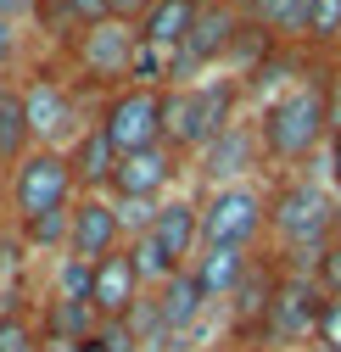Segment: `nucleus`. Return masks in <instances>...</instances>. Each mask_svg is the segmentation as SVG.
Wrapping results in <instances>:
<instances>
[{
	"label": "nucleus",
	"instance_id": "23",
	"mask_svg": "<svg viewBox=\"0 0 341 352\" xmlns=\"http://www.w3.org/2000/svg\"><path fill=\"white\" fill-rule=\"evenodd\" d=\"M90 274H96V263H78V257H56V285H51V296H62V302H90Z\"/></svg>",
	"mask_w": 341,
	"mask_h": 352
},
{
	"label": "nucleus",
	"instance_id": "32",
	"mask_svg": "<svg viewBox=\"0 0 341 352\" xmlns=\"http://www.w3.org/2000/svg\"><path fill=\"white\" fill-rule=\"evenodd\" d=\"M12 51H17V39H12V23H6V17H0V67H6V62H12Z\"/></svg>",
	"mask_w": 341,
	"mask_h": 352
},
{
	"label": "nucleus",
	"instance_id": "2",
	"mask_svg": "<svg viewBox=\"0 0 341 352\" xmlns=\"http://www.w3.org/2000/svg\"><path fill=\"white\" fill-rule=\"evenodd\" d=\"M330 84L319 73L296 78L291 90H280L274 101H263L258 112V140L269 162H308L319 151V140H330Z\"/></svg>",
	"mask_w": 341,
	"mask_h": 352
},
{
	"label": "nucleus",
	"instance_id": "11",
	"mask_svg": "<svg viewBox=\"0 0 341 352\" xmlns=\"http://www.w3.org/2000/svg\"><path fill=\"white\" fill-rule=\"evenodd\" d=\"M151 302H157V319H162L168 341H174L179 352L196 341V330H201V324H207V314H212V302L201 296V285H196V274H190V269H179L168 285H157V291H151Z\"/></svg>",
	"mask_w": 341,
	"mask_h": 352
},
{
	"label": "nucleus",
	"instance_id": "13",
	"mask_svg": "<svg viewBox=\"0 0 341 352\" xmlns=\"http://www.w3.org/2000/svg\"><path fill=\"white\" fill-rule=\"evenodd\" d=\"M174 146H151V151H129L118 157L112 168V190L118 201H140V207H157V196L174 185Z\"/></svg>",
	"mask_w": 341,
	"mask_h": 352
},
{
	"label": "nucleus",
	"instance_id": "5",
	"mask_svg": "<svg viewBox=\"0 0 341 352\" xmlns=\"http://www.w3.org/2000/svg\"><path fill=\"white\" fill-rule=\"evenodd\" d=\"M319 307H324V291H319L314 269H291V263H280L269 324H263V346H308L314 330H319Z\"/></svg>",
	"mask_w": 341,
	"mask_h": 352
},
{
	"label": "nucleus",
	"instance_id": "22",
	"mask_svg": "<svg viewBox=\"0 0 341 352\" xmlns=\"http://www.w3.org/2000/svg\"><path fill=\"white\" fill-rule=\"evenodd\" d=\"M28 140H34V129H28L23 96H6V101H0V162L23 157V146H28Z\"/></svg>",
	"mask_w": 341,
	"mask_h": 352
},
{
	"label": "nucleus",
	"instance_id": "38",
	"mask_svg": "<svg viewBox=\"0 0 341 352\" xmlns=\"http://www.w3.org/2000/svg\"><path fill=\"white\" fill-rule=\"evenodd\" d=\"M0 101H6V90H0Z\"/></svg>",
	"mask_w": 341,
	"mask_h": 352
},
{
	"label": "nucleus",
	"instance_id": "12",
	"mask_svg": "<svg viewBox=\"0 0 341 352\" xmlns=\"http://www.w3.org/2000/svg\"><path fill=\"white\" fill-rule=\"evenodd\" d=\"M135 51H140V28L118 23V17L90 23L78 34V62H84V73H96V78H123L135 67Z\"/></svg>",
	"mask_w": 341,
	"mask_h": 352
},
{
	"label": "nucleus",
	"instance_id": "16",
	"mask_svg": "<svg viewBox=\"0 0 341 352\" xmlns=\"http://www.w3.org/2000/svg\"><path fill=\"white\" fill-rule=\"evenodd\" d=\"M246 269H252V252H235V246H201L196 263H190L201 296L219 307V314H224V302L235 296V285L246 280Z\"/></svg>",
	"mask_w": 341,
	"mask_h": 352
},
{
	"label": "nucleus",
	"instance_id": "27",
	"mask_svg": "<svg viewBox=\"0 0 341 352\" xmlns=\"http://www.w3.org/2000/svg\"><path fill=\"white\" fill-rule=\"evenodd\" d=\"M314 341H319V346H330V352H341V296H324ZM314 341H308V346H314Z\"/></svg>",
	"mask_w": 341,
	"mask_h": 352
},
{
	"label": "nucleus",
	"instance_id": "4",
	"mask_svg": "<svg viewBox=\"0 0 341 352\" xmlns=\"http://www.w3.org/2000/svg\"><path fill=\"white\" fill-rule=\"evenodd\" d=\"M269 230V201L252 185H212L201 201V246H235L252 252Z\"/></svg>",
	"mask_w": 341,
	"mask_h": 352
},
{
	"label": "nucleus",
	"instance_id": "8",
	"mask_svg": "<svg viewBox=\"0 0 341 352\" xmlns=\"http://www.w3.org/2000/svg\"><path fill=\"white\" fill-rule=\"evenodd\" d=\"M235 39H241V12L230 6V0H201V6H196V23H190V39H185L179 56H174V78H190L196 67L230 56Z\"/></svg>",
	"mask_w": 341,
	"mask_h": 352
},
{
	"label": "nucleus",
	"instance_id": "37",
	"mask_svg": "<svg viewBox=\"0 0 341 352\" xmlns=\"http://www.w3.org/2000/svg\"><path fill=\"white\" fill-rule=\"evenodd\" d=\"M34 352H45V341H39V346H34Z\"/></svg>",
	"mask_w": 341,
	"mask_h": 352
},
{
	"label": "nucleus",
	"instance_id": "3",
	"mask_svg": "<svg viewBox=\"0 0 341 352\" xmlns=\"http://www.w3.org/2000/svg\"><path fill=\"white\" fill-rule=\"evenodd\" d=\"M230 123H235V84L230 78L185 84V90L162 96V146H174V151H207Z\"/></svg>",
	"mask_w": 341,
	"mask_h": 352
},
{
	"label": "nucleus",
	"instance_id": "6",
	"mask_svg": "<svg viewBox=\"0 0 341 352\" xmlns=\"http://www.w3.org/2000/svg\"><path fill=\"white\" fill-rule=\"evenodd\" d=\"M73 157H62L56 146H39L23 157L17 179H12V201H17V218L23 224H34V218L45 212H67L73 207Z\"/></svg>",
	"mask_w": 341,
	"mask_h": 352
},
{
	"label": "nucleus",
	"instance_id": "14",
	"mask_svg": "<svg viewBox=\"0 0 341 352\" xmlns=\"http://www.w3.org/2000/svg\"><path fill=\"white\" fill-rule=\"evenodd\" d=\"M146 230L157 235V246H162L168 257H174V269H190L196 252H201V201H190V196L157 201V212H151Z\"/></svg>",
	"mask_w": 341,
	"mask_h": 352
},
{
	"label": "nucleus",
	"instance_id": "15",
	"mask_svg": "<svg viewBox=\"0 0 341 352\" xmlns=\"http://www.w3.org/2000/svg\"><path fill=\"white\" fill-rule=\"evenodd\" d=\"M258 157H263V140H258V123H230L219 140H212L207 151H201V173L212 185H235L246 168H258Z\"/></svg>",
	"mask_w": 341,
	"mask_h": 352
},
{
	"label": "nucleus",
	"instance_id": "26",
	"mask_svg": "<svg viewBox=\"0 0 341 352\" xmlns=\"http://www.w3.org/2000/svg\"><path fill=\"white\" fill-rule=\"evenodd\" d=\"M314 280H319V291L324 296H341V235L319 252V263H314Z\"/></svg>",
	"mask_w": 341,
	"mask_h": 352
},
{
	"label": "nucleus",
	"instance_id": "30",
	"mask_svg": "<svg viewBox=\"0 0 341 352\" xmlns=\"http://www.w3.org/2000/svg\"><path fill=\"white\" fill-rule=\"evenodd\" d=\"M330 179H336V190H341V118H336V129H330Z\"/></svg>",
	"mask_w": 341,
	"mask_h": 352
},
{
	"label": "nucleus",
	"instance_id": "20",
	"mask_svg": "<svg viewBox=\"0 0 341 352\" xmlns=\"http://www.w3.org/2000/svg\"><path fill=\"white\" fill-rule=\"evenodd\" d=\"M302 12L308 0H246V17L269 34H302Z\"/></svg>",
	"mask_w": 341,
	"mask_h": 352
},
{
	"label": "nucleus",
	"instance_id": "36",
	"mask_svg": "<svg viewBox=\"0 0 341 352\" xmlns=\"http://www.w3.org/2000/svg\"><path fill=\"white\" fill-rule=\"evenodd\" d=\"M302 352H330V346H319V341H314V346H302Z\"/></svg>",
	"mask_w": 341,
	"mask_h": 352
},
{
	"label": "nucleus",
	"instance_id": "17",
	"mask_svg": "<svg viewBox=\"0 0 341 352\" xmlns=\"http://www.w3.org/2000/svg\"><path fill=\"white\" fill-rule=\"evenodd\" d=\"M23 112H28L34 140H62L73 129V101L62 96V84H51V78H34L23 90Z\"/></svg>",
	"mask_w": 341,
	"mask_h": 352
},
{
	"label": "nucleus",
	"instance_id": "21",
	"mask_svg": "<svg viewBox=\"0 0 341 352\" xmlns=\"http://www.w3.org/2000/svg\"><path fill=\"white\" fill-rule=\"evenodd\" d=\"M129 257H135V269H140V280H146L151 291H157V285H168V280L179 274V269H174V257L157 246V235H151V230H140V235L129 241Z\"/></svg>",
	"mask_w": 341,
	"mask_h": 352
},
{
	"label": "nucleus",
	"instance_id": "31",
	"mask_svg": "<svg viewBox=\"0 0 341 352\" xmlns=\"http://www.w3.org/2000/svg\"><path fill=\"white\" fill-rule=\"evenodd\" d=\"M23 12H39V0H0V17H23Z\"/></svg>",
	"mask_w": 341,
	"mask_h": 352
},
{
	"label": "nucleus",
	"instance_id": "18",
	"mask_svg": "<svg viewBox=\"0 0 341 352\" xmlns=\"http://www.w3.org/2000/svg\"><path fill=\"white\" fill-rule=\"evenodd\" d=\"M196 6H201V0H157V6L140 17V39L157 45V51H174L179 56V45L190 39V23H196Z\"/></svg>",
	"mask_w": 341,
	"mask_h": 352
},
{
	"label": "nucleus",
	"instance_id": "29",
	"mask_svg": "<svg viewBox=\"0 0 341 352\" xmlns=\"http://www.w3.org/2000/svg\"><path fill=\"white\" fill-rule=\"evenodd\" d=\"M151 6H157V0H107V12H112L118 23H140Z\"/></svg>",
	"mask_w": 341,
	"mask_h": 352
},
{
	"label": "nucleus",
	"instance_id": "10",
	"mask_svg": "<svg viewBox=\"0 0 341 352\" xmlns=\"http://www.w3.org/2000/svg\"><path fill=\"white\" fill-rule=\"evenodd\" d=\"M140 302H146V280H140V269H135L129 246L112 252V257H101L96 274H90V307H96V319H101V324H123Z\"/></svg>",
	"mask_w": 341,
	"mask_h": 352
},
{
	"label": "nucleus",
	"instance_id": "28",
	"mask_svg": "<svg viewBox=\"0 0 341 352\" xmlns=\"http://www.w3.org/2000/svg\"><path fill=\"white\" fill-rule=\"evenodd\" d=\"M62 6H67V12H73L84 28H90V23H107V17H112V12H107V0H62Z\"/></svg>",
	"mask_w": 341,
	"mask_h": 352
},
{
	"label": "nucleus",
	"instance_id": "35",
	"mask_svg": "<svg viewBox=\"0 0 341 352\" xmlns=\"http://www.w3.org/2000/svg\"><path fill=\"white\" fill-rule=\"evenodd\" d=\"M263 352H302V346H263Z\"/></svg>",
	"mask_w": 341,
	"mask_h": 352
},
{
	"label": "nucleus",
	"instance_id": "19",
	"mask_svg": "<svg viewBox=\"0 0 341 352\" xmlns=\"http://www.w3.org/2000/svg\"><path fill=\"white\" fill-rule=\"evenodd\" d=\"M112 168H118V151L107 140V129H90L78 140V151H73V173L84 185H112Z\"/></svg>",
	"mask_w": 341,
	"mask_h": 352
},
{
	"label": "nucleus",
	"instance_id": "34",
	"mask_svg": "<svg viewBox=\"0 0 341 352\" xmlns=\"http://www.w3.org/2000/svg\"><path fill=\"white\" fill-rule=\"evenodd\" d=\"M78 352H112V346H107V341H101V336H90V341H84V346H78Z\"/></svg>",
	"mask_w": 341,
	"mask_h": 352
},
{
	"label": "nucleus",
	"instance_id": "24",
	"mask_svg": "<svg viewBox=\"0 0 341 352\" xmlns=\"http://www.w3.org/2000/svg\"><path fill=\"white\" fill-rule=\"evenodd\" d=\"M336 34H341V0H308V12H302V39L330 45Z\"/></svg>",
	"mask_w": 341,
	"mask_h": 352
},
{
	"label": "nucleus",
	"instance_id": "33",
	"mask_svg": "<svg viewBox=\"0 0 341 352\" xmlns=\"http://www.w3.org/2000/svg\"><path fill=\"white\" fill-rule=\"evenodd\" d=\"M219 352H263V346H258V341H230V336H224V346H219Z\"/></svg>",
	"mask_w": 341,
	"mask_h": 352
},
{
	"label": "nucleus",
	"instance_id": "7",
	"mask_svg": "<svg viewBox=\"0 0 341 352\" xmlns=\"http://www.w3.org/2000/svg\"><path fill=\"white\" fill-rule=\"evenodd\" d=\"M101 129H107V140H112V151H118V157L162 146V90H146V84L123 90V96L107 107Z\"/></svg>",
	"mask_w": 341,
	"mask_h": 352
},
{
	"label": "nucleus",
	"instance_id": "25",
	"mask_svg": "<svg viewBox=\"0 0 341 352\" xmlns=\"http://www.w3.org/2000/svg\"><path fill=\"white\" fill-rule=\"evenodd\" d=\"M39 341H45V336L34 330L28 314H0V352H34Z\"/></svg>",
	"mask_w": 341,
	"mask_h": 352
},
{
	"label": "nucleus",
	"instance_id": "9",
	"mask_svg": "<svg viewBox=\"0 0 341 352\" xmlns=\"http://www.w3.org/2000/svg\"><path fill=\"white\" fill-rule=\"evenodd\" d=\"M123 207L118 201H101V196H84L73 201V224H67V257L78 263H101L112 252H123Z\"/></svg>",
	"mask_w": 341,
	"mask_h": 352
},
{
	"label": "nucleus",
	"instance_id": "1",
	"mask_svg": "<svg viewBox=\"0 0 341 352\" xmlns=\"http://www.w3.org/2000/svg\"><path fill=\"white\" fill-rule=\"evenodd\" d=\"M269 230L280 241V263L314 269L319 252L341 235V196L319 179H285L269 196Z\"/></svg>",
	"mask_w": 341,
	"mask_h": 352
}]
</instances>
